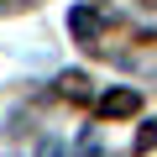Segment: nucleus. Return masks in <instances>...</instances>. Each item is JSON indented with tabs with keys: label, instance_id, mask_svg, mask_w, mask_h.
Here are the masks:
<instances>
[{
	"label": "nucleus",
	"instance_id": "f257e3e1",
	"mask_svg": "<svg viewBox=\"0 0 157 157\" xmlns=\"http://www.w3.org/2000/svg\"><path fill=\"white\" fill-rule=\"evenodd\" d=\"M68 32L84 42V47H100V32H105V16L94 11V6H73L68 11Z\"/></svg>",
	"mask_w": 157,
	"mask_h": 157
},
{
	"label": "nucleus",
	"instance_id": "f03ea898",
	"mask_svg": "<svg viewBox=\"0 0 157 157\" xmlns=\"http://www.w3.org/2000/svg\"><path fill=\"white\" fill-rule=\"evenodd\" d=\"M100 110H105L110 121H121V115H136V110H141V100H136V89H115V94H105V100H100Z\"/></svg>",
	"mask_w": 157,
	"mask_h": 157
},
{
	"label": "nucleus",
	"instance_id": "7ed1b4c3",
	"mask_svg": "<svg viewBox=\"0 0 157 157\" xmlns=\"http://www.w3.org/2000/svg\"><path fill=\"white\" fill-rule=\"evenodd\" d=\"M63 94H73V100H89V78H84V73H68V78H63Z\"/></svg>",
	"mask_w": 157,
	"mask_h": 157
}]
</instances>
